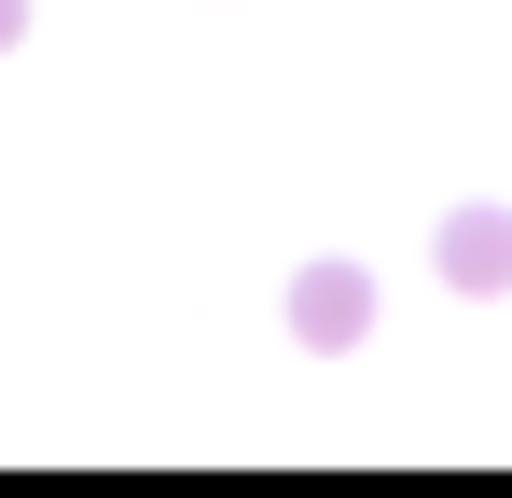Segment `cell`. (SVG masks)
Listing matches in <instances>:
<instances>
[{
    "mask_svg": "<svg viewBox=\"0 0 512 498\" xmlns=\"http://www.w3.org/2000/svg\"><path fill=\"white\" fill-rule=\"evenodd\" d=\"M360 332H374V277H360V263H305V277H291V346L346 360Z\"/></svg>",
    "mask_w": 512,
    "mask_h": 498,
    "instance_id": "obj_2",
    "label": "cell"
},
{
    "mask_svg": "<svg viewBox=\"0 0 512 498\" xmlns=\"http://www.w3.org/2000/svg\"><path fill=\"white\" fill-rule=\"evenodd\" d=\"M14 42H28V0H0V56H14Z\"/></svg>",
    "mask_w": 512,
    "mask_h": 498,
    "instance_id": "obj_3",
    "label": "cell"
},
{
    "mask_svg": "<svg viewBox=\"0 0 512 498\" xmlns=\"http://www.w3.org/2000/svg\"><path fill=\"white\" fill-rule=\"evenodd\" d=\"M429 277H443V291H471V305H499V291H512V208H443Z\"/></svg>",
    "mask_w": 512,
    "mask_h": 498,
    "instance_id": "obj_1",
    "label": "cell"
}]
</instances>
